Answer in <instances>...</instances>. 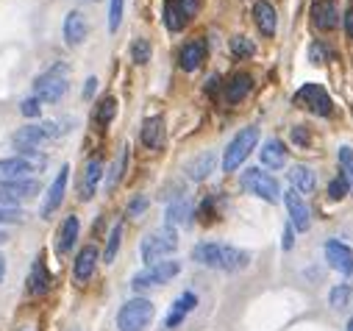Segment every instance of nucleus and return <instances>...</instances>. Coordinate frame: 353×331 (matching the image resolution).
Segmentation results:
<instances>
[{"label": "nucleus", "instance_id": "obj_16", "mask_svg": "<svg viewBox=\"0 0 353 331\" xmlns=\"http://www.w3.org/2000/svg\"><path fill=\"white\" fill-rule=\"evenodd\" d=\"M101 176H103V161L101 159H90V164L83 168V179H81V201H92L95 198V190L101 184Z\"/></svg>", "mask_w": 353, "mask_h": 331}, {"label": "nucleus", "instance_id": "obj_4", "mask_svg": "<svg viewBox=\"0 0 353 331\" xmlns=\"http://www.w3.org/2000/svg\"><path fill=\"white\" fill-rule=\"evenodd\" d=\"M70 90V81H67V67L64 64H53L48 72H42L34 81V98L39 103H59Z\"/></svg>", "mask_w": 353, "mask_h": 331}, {"label": "nucleus", "instance_id": "obj_24", "mask_svg": "<svg viewBox=\"0 0 353 331\" xmlns=\"http://www.w3.org/2000/svg\"><path fill=\"white\" fill-rule=\"evenodd\" d=\"M86 31H90V26H86V17L81 12H70L67 20H64V39L67 45H81L86 39Z\"/></svg>", "mask_w": 353, "mask_h": 331}, {"label": "nucleus", "instance_id": "obj_45", "mask_svg": "<svg viewBox=\"0 0 353 331\" xmlns=\"http://www.w3.org/2000/svg\"><path fill=\"white\" fill-rule=\"evenodd\" d=\"M39 112H42V106H39V101H37V98L23 101V114H26V117H39Z\"/></svg>", "mask_w": 353, "mask_h": 331}, {"label": "nucleus", "instance_id": "obj_8", "mask_svg": "<svg viewBox=\"0 0 353 331\" xmlns=\"http://www.w3.org/2000/svg\"><path fill=\"white\" fill-rule=\"evenodd\" d=\"M59 134H61L59 123H50V120H45V123H34V126H26V128H20V131L12 137V142H14V148H17L20 153H28V150H37L39 145H45V142L56 139Z\"/></svg>", "mask_w": 353, "mask_h": 331}, {"label": "nucleus", "instance_id": "obj_10", "mask_svg": "<svg viewBox=\"0 0 353 331\" xmlns=\"http://www.w3.org/2000/svg\"><path fill=\"white\" fill-rule=\"evenodd\" d=\"M292 103L306 106L309 112H314V114H320V117H328V114H331V106H334L331 98H328V92H325L320 84H303V87L295 92Z\"/></svg>", "mask_w": 353, "mask_h": 331}, {"label": "nucleus", "instance_id": "obj_38", "mask_svg": "<svg viewBox=\"0 0 353 331\" xmlns=\"http://www.w3.org/2000/svg\"><path fill=\"white\" fill-rule=\"evenodd\" d=\"M123 3L125 0H112L109 3V31L114 34L117 28H120V23H123Z\"/></svg>", "mask_w": 353, "mask_h": 331}, {"label": "nucleus", "instance_id": "obj_32", "mask_svg": "<svg viewBox=\"0 0 353 331\" xmlns=\"http://www.w3.org/2000/svg\"><path fill=\"white\" fill-rule=\"evenodd\" d=\"M336 161H339V176L347 181V187L353 190V148L342 145L336 150Z\"/></svg>", "mask_w": 353, "mask_h": 331}, {"label": "nucleus", "instance_id": "obj_48", "mask_svg": "<svg viewBox=\"0 0 353 331\" xmlns=\"http://www.w3.org/2000/svg\"><path fill=\"white\" fill-rule=\"evenodd\" d=\"M290 248H292V225L284 228V251H290Z\"/></svg>", "mask_w": 353, "mask_h": 331}, {"label": "nucleus", "instance_id": "obj_33", "mask_svg": "<svg viewBox=\"0 0 353 331\" xmlns=\"http://www.w3.org/2000/svg\"><path fill=\"white\" fill-rule=\"evenodd\" d=\"M125 164H128V148H123L120 150V156L114 159V164H112V170H109V181H106V192H112L117 184H120V179H123V173H125Z\"/></svg>", "mask_w": 353, "mask_h": 331}, {"label": "nucleus", "instance_id": "obj_52", "mask_svg": "<svg viewBox=\"0 0 353 331\" xmlns=\"http://www.w3.org/2000/svg\"><path fill=\"white\" fill-rule=\"evenodd\" d=\"M72 331H78V328H72Z\"/></svg>", "mask_w": 353, "mask_h": 331}, {"label": "nucleus", "instance_id": "obj_50", "mask_svg": "<svg viewBox=\"0 0 353 331\" xmlns=\"http://www.w3.org/2000/svg\"><path fill=\"white\" fill-rule=\"evenodd\" d=\"M3 242H9V234H6V231H0V245H3Z\"/></svg>", "mask_w": 353, "mask_h": 331}, {"label": "nucleus", "instance_id": "obj_49", "mask_svg": "<svg viewBox=\"0 0 353 331\" xmlns=\"http://www.w3.org/2000/svg\"><path fill=\"white\" fill-rule=\"evenodd\" d=\"M3 279H6V259L0 254V284H3Z\"/></svg>", "mask_w": 353, "mask_h": 331}, {"label": "nucleus", "instance_id": "obj_19", "mask_svg": "<svg viewBox=\"0 0 353 331\" xmlns=\"http://www.w3.org/2000/svg\"><path fill=\"white\" fill-rule=\"evenodd\" d=\"M259 156H261L264 168H270V170H281L284 164H287V148H284L281 139H268V142L261 145Z\"/></svg>", "mask_w": 353, "mask_h": 331}, {"label": "nucleus", "instance_id": "obj_43", "mask_svg": "<svg viewBox=\"0 0 353 331\" xmlns=\"http://www.w3.org/2000/svg\"><path fill=\"white\" fill-rule=\"evenodd\" d=\"M309 61H312V64H323V61H325V48H323L320 42H312V45H309Z\"/></svg>", "mask_w": 353, "mask_h": 331}, {"label": "nucleus", "instance_id": "obj_27", "mask_svg": "<svg viewBox=\"0 0 353 331\" xmlns=\"http://www.w3.org/2000/svg\"><path fill=\"white\" fill-rule=\"evenodd\" d=\"M28 290H31L34 295H45V292L50 290V273H48V265H45V259H42V257H39V259L34 262V268H31Z\"/></svg>", "mask_w": 353, "mask_h": 331}, {"label": "nucleus", "instance_id": "obj_5", "mask_svg": "<svg viewBox=\"0 0 353 331\" xmlns=\"http://www.w3.org/2000/svg\"><path fill=\"white\" fill-rule=\"evenodd\" d=\"M156 317V306L148 298H131L117 312V328L120 331H145Z\"/></svg>", "mask_w": 353, "mask_h": 331}, {"label": "nucleus", "instance_id": "obj_13", "mask_svg": "<svg viewBox=\"0 0 353 331\" xmlns=\"http://www.w3.org/2000/svg\"><path fill=\"white\" fill-rule=\"evenodd\" d=\"M325 262L336 273H342V276H350L353 273V251H350L345 242H339V239H328L325 242Z\"/></svg>", "mask_w": 353, "mask_h": 331}, {"label": "nucleus", "instance_id": "obj_18", "mask_svg": "<svg viewBox=\"0 0 353 331\" xmlns=\"http://www.w3.org/2000/svg\"><path fill=\"white\" fill-rule=\"evenodd\" d=\"M195 306H198V295L195 292H184L181 298H175V303H172V309H170V314L164 320V328H179Z\"/></svg>", "mask_w": 353, "mask_h": 331}, {"label": "nucleus", "instance_id": "obj_42", "mask_svg": "<svg viewBox=\"0 0 353 331\" xmlns=\"http://www.w3.org/2000/svg\"><path fill=\"white\" fill-rule=\"evenodd\" d=\"M179 3V9L184 12V17L190 20V17H195L198 14V9H201V0H175Z\"/></svg>", "mask_w": 353, "mask_h": 331}, {"label": "nucleus", "instance_id": "obj_35", "mask_svg": "<svg viewBox=\"0 0 353 331\" xmlns=\"http://www.w3.org/2000/svg\"><path fill=\"white\" fill-rule=\"evenodd\" d=\"M120 239H123V223H117V225L112 228V234H109L106 251H103V259H106V265H112V262H114V257H117V251H120Z\"/></svg>", "mask_w": 353, "mask_h": 331}, {"label": "nucleus", "instance_id": "obj_9", "mask_svg": "<svg viewBox=\"0 0 353 331\" xmlns=\"http://www.w3.org/2000/svg\"><path fill=\"white\" fill-rule=\"evenodd\" d=\"M242 190H248L250 195L268 201V203H279L281 201V190H279V181L264 173L261 168H248L242 173Z\"/></svg>", "mask_w": 353, "mask_h": 331}, {"label": "nucleus", "instance_id": "obj_2", "mask_svg": "<svg viewBox=\"0 0 353 331\" xmlns=\"http://www.w3.org/2000/svg\"><path fill=\"white\" fill-rule=\"evenodd\" d=\"M45 168H48V156L39 153V150H28V153L0 159V187L17 184V181H31Z\"/></svg>", "mask_w": 353, "mask_h": 331}, {"label": "nucleus", "instance_id": "obj_21", "mask_svg": "<svg viewBox=\"0 0 353 331\" xmlns=\"http://www.w3.org/2000/svg\"><path fill=\"white\" fill-rule=\"evenodd\" d=\"M250 90H253L250 72H234L228 78V84H225V101L228 103H239V101H245L250 95Z\"/></svg>", "mask_w": 353, "mask_h": 331}, {"label": "nucleus", "instance_id": "obj_26", "mask_svg": "<svg viewBox=\"0 0 353 331\" xmlns=\"http://www.w3.org/2000/svg\"><path fill=\"white\" fill-rule=\"evenodd\" d=\"M139 137H142V145H145V148H150V150L161 148V142H164V120H161V117H148V120L142 123Z\"/></svg>", "mask_w": 353, "mask_h": 331}, {"label": "nucleus", "instance_id": "obj_47", "mask_svg": "<svg viewBox=\"0 0 353 331\" xmlns=\"http://www.w3.org/2000/svg\"><path fill=\"white\" fill-rule=\"evenodd\" d=\"M345 31H347V37L353 39V9L345 12Z\"/></svg>", "mask_w": 353, "mask_h": 331}, {"label": "nucleus", "instance_id": "obj_17", "mask_svg": "<svg viewBox=\"0 0 353 331\" xmlns=\"http://www.w3.org/2000/svg\"><path fill=\"white\" fill-rule=\"evenodd\" d=\"M203 61H206V42H203V39L187 42V45L181 48V53H179V64H181L184 72H195Z\"/></svg>", "mask_w": 353, "mask_h": 331}, {"label": "nucleus", "instance_id": "obj_44", "mask_svg": "<svg viewBox=\"0 0 353 331\" xmlns=\"http://www.w3.org/2000/svg\"><path fill=\"white\" fill-rule=\"evenodd\" d=\"M292 142L301 145V148H309V131H306V126H295L292 128Z\"/></svg>", "mask_w": 353, "mask_h": 331}, {"label": "nucleus", "instance_id": "obj_40", "mask_svg": "<svg viewBox=\"0 0 353 331\" xmlns=\"http://www.w3.org/2000/svg\"><path fill=\"white\" fill-rule=\"evenodd\" d=\"M347 190H350L347 181L339 176V179H334V181L328 184V198H331V201H342V198L347 195Z\"/></svg>", "mask_w": 353, "mask_h": 331}, {"label": "nucleus", "instance_id": "obj_31", "mask_svg": "<svg viewBox=\"0 0 353 331\" xmlns=\"http://www.w3.org/2000/svg\"><path fill=\"white\" fill-rule=\"evenodd\" d=\"M187 23H190V20H187L184 12L179 9V3H175V0H167V3H164V26H167L170 31H181Z\"/></svg>", "mask_w": 353, "mask_h": 331}, {"label": "nucleus", "instance_id": "obj_1", "mask_svg": "<svg viewBox=\"0 0 353 331\" xmlns=\"http://www.w3.org/2000/svg\"><path fill=\"white\" fill-rule=\"evenodd\" d=\"M192 259L203 268L212 270H225V273H236L245 270L250 265V254L234 245H223V242H201L192 248Z\"/></svg>", "mask_w": 353, "mask_h": 331}, {"label": "nucleus", "instance_id": "obj_14", "mask_svg": "<svg viewBox=\"0 0 353 331\" xmlns=\"http://www.w3.org/2000/svg\"><path fill=\"white\" fill-rule=\"evenodd\" d=\"M95 268H98V248L95 245H86L78 251L75 257V265H72V279L78 284H86L92 276H95Z\"/></svg>", "mask_w": 353, "mask_h": 331}, {"label": "nucleus", "instance_id": "obj_30", "mask_svg": "<svg viewBox=\"0 0 353 331\" xmlns=\"http://www.w3.org/2000/svg\"><path fill=\"white\" fill-rule=\"evenodd\" d=\"M9 198L14 201H26V198H34L39 192V181L31 179V181H17V184H6V187H0Z\"/></svg>", "mask_w": 353, "mask_h": 331}, {"label": "nucleus", "instance_id": "obj_23", "mask_svg": "<svg viewBox=\"0 0 353 331\" xmlns=\"http://www.w3.org/2000/svg\"><path fill=\"white\" fill-rule=\"evenodd\" d=\"M253 20L259 26V31L264 37H273L276 28H279V17H276V9L268 3V0H259V3L253 6Z\"/></svg>", "mask_w": 353, "mask_h": 331}, {"label": "nucleus", "instance_id": "obj_22", "mask_svg": "<svg viewBox=\"0 0 353 331\" xmlns=\"http://www.w3.org/2000/svg\"><path fill=\"white\" fill-rule=\"evenodd\" d=\"M287 176H290L292 190L301 192V195H312V192L317 190V179H314L312 168H306V164H292Z\"/></svg>", "mask_w": 353, "mask_h": 331}, {"label": "nucleus", "instance_id": "obj_39", "mask_svg": "<svg viewBox=\"0 0 353 331\" xmlns=\"http://www.w3.org/2000/svg\"><path fill=\"white\" fill-rule=\"evenodd\" d=\"M347 295H350L347 284H339V287H334V290H331L328 301H331V306H334V309H345V306H347Z\"/></svg>", "mask_w": 353, "mask_h": 331}, {"label": "nucleus", "instance_id": "obj_15", "mask_svg": "<svg viewBox=\"0 0 353 331\" xmlns=\"http://www.w3.org/2000/svg\"><path fill=\"white\" fill-rule=\"evenodd\" d=\"M312 23L320 31H334L339 26V6L334 0H317L312 9Z\"/></svg>", "mask_w": 353, "mask_h": 331}, {"label": "nucleus", "instance_id": "obj_3", "mask_svg": "<svg viewBox=\"0 0 353 331\" xmlns=\"http://www.w3.org/2000/svg\"><path fill=\"white\" fill-rule=\"evenodd\" d=\"M175 251H179V231L170 228V225L150 231V234L142 239V248H139L142 262H148V265L161 262V259H167V257L175 254Z\"/></svg>", "mask_w": 353, "mask_h": 331}, {"label": "nucleus", "instance_id": "obj_36", "mask_svg": "<svg viewBox=\"0 0 353 331\" xmlns=\"http://www.w3.org/2000/svg\"><path fill=\"white\" fill-rule=\"evenodd\" d=\"M150 53H153V48H150V42L148 39H134V45H131V59L137 61V64H148L150 61Z\"/></svg>", "mask_w": 353, "mask_h": 331}, {"label": "nucleus", "instance_id": "obj_6", "mask_svg": "<svg viewBox=\"0 0 353 331\" xmlns=\"http://www.w3.org/2000/svg\"><path fill=\"white\" fill-rule=\"evenodd\" d=\"M179 273H181V262L161 259V262H153V265H148L145 270H139V273L131 279V287H134L137 292L150 290V287H161V284H170Z\"/></svg>", "mask_w": 353, "mask_h": 331}, {"label": "nucleus", "instance_id": "obj_28", "mask_svg": "<svg viewBox=\"0 0 353 331\" xmlns=\"http://www.w3.org/2000/svg\"><path fill=\"white\" fill-rule=\"evenodd\" d=\"M192 217V203L187 198H175L170 206H167V225L175 228V225H187Z\"/></svg>", "mask_w": 353, "mask_h": 331}, {"label": "nucleus", "instance_id": "obj_11", "mask_svg": "<svg viewBox=\"0 0 353 331\" xmlns=\"http://www.w3.org/2000/svg\"><path fill=\"white\" fill-rule=\"evenodd\" d=\"M284 203H287V212H290V225L295 231H309L312 228V212H309L303 195L290 190V192H284Z\"/></svg>", "mask_w": 353, "mask_h": 331}, {"label": "nucleus", "instance_id": "obj_20", "mask_svg": "<svg viewBox=\"0 0 353 331\" xmlns=\"http://www.w3.org/2000/svg\"><path fill=\"white\" fill-rule=\"evenodd\" d=\"M75 239H78V217L70 214V217H64V223H61L59 231H56V254H59V257L70 254L72 245H75Z\"/></svg>", "mask_w": 353, "mask_h": 331}, {"label": "nucleus", "instance_id": "obj_12", "mask_svg": "<svg viewBox=\"0 0 353 331\" xmlns=\"http://www.w3.org/2000/svg\"><path fill=\"white\" fill-rule=\"evenodd\" d=\"M67 181H70V164H64V168L59 170V176L53 179V184L48 187V195H45L42 209H39V214H42V217H50V214L61 206L64 192H67Z\"/></svg>", "mask_w": 353, "mask_h": 331}, {"label": "nucleus", "instance_id": "obj_51", "mask_svg": "<svg viewBox=\"0 0 353 331\" xmlns=\"http://www.w3.org/2000/svg\"><path fill=\"white\" fill-rule=\"evenodd\" d=\"M347 331H353V317H350V320H347Z\"/></svg>", "mask_w": 353, "mask_h": 331}, {"label": "nucleus", "instance_id": "obj_46", "mask_svg": "<svg viewBox=\"0 0 353 331\" xmlns=\"http://www.w3.org/2000/svg\"><path fill=\"white\" fill-rule=\"evenodd\" d=\"M95 90H98V78H86V87H83V98L90 101V98L95 95Z\"/></svg>", "mask_w": 353, "mask_h": 331}, {"label": "nucleus", "instance_id": "obj_34", "mask_svg": "<svg viewBox=\"0 0 353 331\" xmlns=\"http://www.w3.org/2000/svg\"><path fill=\"white\" fill-rule=\"evenodd\" d=\"M114 114H117V101H114L112 95H106V98L95 106V123H98V126H109V123L114 120Z\"/></svg>", "mask_w": 353, "mask_h": 331}, {"label": "nucleus", "instance_id": "obj_41", "mask_svg": "<svg viewBox=\"0 0 353 331\" xmlns=\"http://www.w3.org/2000/svg\"><path fill=\"white\" fill-rule=\"evenodd\" d=\"M148 203H150V201H148L145 195H137V198L128 203V217H139V214L148 209Z\"/></svg>", "mask_w": 353, "mask_h": 331}, {"label": "nucleus", "instance_id": "obj_29", "mask_svg": "<svg viewBox=\"0 0 353 331\" xmlns=\"http://www.w3.org/2000/svg\"><path fill=\"white\" fill-rule=\"evenodd\" d=\"M26 220V212L17 206L14 198H9L3 190H0V225L3 223H23Z\"/></svg>", "mask_w": 353, "mask_h": 331}, {"label": "nucleus", "instance_id": "obj_25", "mask_svg": "<svg viewBox=\"0 0 353 331\" xmlns=\"http://www.w3.org/2000/svg\"><path fill=\"white\" fill-rule=\"evenodd\" d=\"M214 164H217V156H214L212 150H206V153L195 156V159L187 164V176H190L192 181H203V179H209V176L214 173Z\"/></svg>", "mask_w": 353, "mask_h": 331}, {"label": "nucleus", "instance_id": "obj_7", "mask_svg": "<svg viewBox=\"0 0 353 331\" xmlns=\"http://www.w3.org/2000/svg\"><path fill=\"white\" fill-rule=\"evenodd\" d=\"M256 142H259V126L242 128V131L228 142V148H225V153H223V170H225V173L239 170V164L250 156V150L256 148Z\"/></svg>", "mask_w": 353, "mask_h": 331}, {"label": "nucleus", "instance_id": "obj_37", "mask_svg": "<svg viewBox=\"0 0 353 331\" xmlns=\"http://www.w3.org/2000/svg\"><path fill=\"white\" fill-rule=\"evenodd\" d=\"M231 53L239 56V59H248V56L256 53V45H253L248 37H234V39H231Z\"/></svg>", "mask_w": 353, "mask_h": 331}]
</instances>
